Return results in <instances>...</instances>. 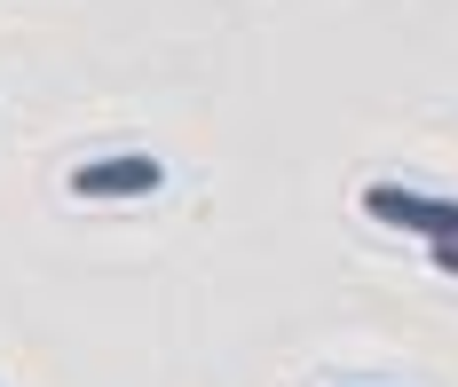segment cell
<instances>
[{"mask_svg": "<svg viewBox=\"0 0 458 387\" xmlns=\"http://www.w3.org/2000/svg\"><path fill=\"white\" fill-rule=\"evenodd\" d=\"M364 214L387 222V230H411V238H427V245L458 238V198H427V190H403V182H371Z\"/></svg>", "mask_w": 458, "mask_h": 387, "instance_id": "6da1fadb", "label": "cell"}, {"mask_svg": "<svg viewBox=\"0 0 458 387\" xmlns=\"http://www.w3.org/2000/svg\"><path fill=\"white\" fill-rule=\"evenodd\" d=\"M158 182H166V166H158V158H142V150L72 166V198H150Z\"/></svg>", "mask_w": 458, "mask_h": 387, "instance_id": "7a4b0ae2", "label": "cell"}, {"mask_svg": "<svg viewBox=\"0 0 458 387\" xmlns=\"http://www.w3.org/2000/svg\"><path fill=\"white\" fill-rule=\"evenodd\" d=\"M427 253H435V269H443V277H458V238H443V245H427Z\"/></svg>", "mask_w": 458, "mask_h": 387, "instance_id": "3957f363", "label": "cell"}]
</instances>
